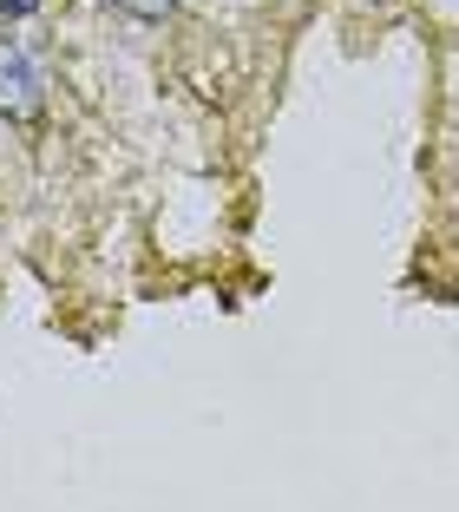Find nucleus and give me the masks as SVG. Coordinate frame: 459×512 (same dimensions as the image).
Wrapping results in <instances>:
<instances>
[{
  "mask_svg": "<svg viewBox=\"0 0 459 512\" xmlns=\"http://www.w3.org/2000/svg\"><path fill=\"white\" fill-rule=\"evenodd\" d=\"M46 106V73L20 40H0V112L7 119H40Z\"/></svg>",
  "mask_w": 459,
  "mask_h": 512,
  "instance_id": "1",
  "label": "nucleus"
},
{
  "mask_svg": "<svg viewBox=\"0 0 459 512\" xmlns=\"http://www.w3.org/2000/svg\"><path fill=\"white\" fill-rule=\"evenodd\" d=\"M119 7L132 20H164V14H171V0H119Z\"/></svg>",
  "mask_w": 459,
  "mask_h": 512,
  "instance_id": "2",
  "label": "nucleus"
}]
</instances>
